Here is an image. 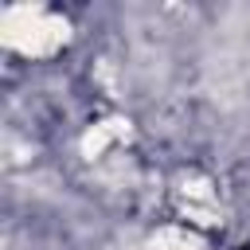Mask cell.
<instances>
[{
    "mask_svg": "<svg viewBox=\"0 0 250 250\" xmlns=\"http://www.w3.org/2000/svg\"><path fill=\"white\" fill-rule=\"evenodd\" d=\"M246 250H250V246H246Z\"/></svg>",
    "mask_w": 250,
    "mask_h": 250,
    "instance_id": "cell-1",
    "label": "cell"
}]
</instances>
